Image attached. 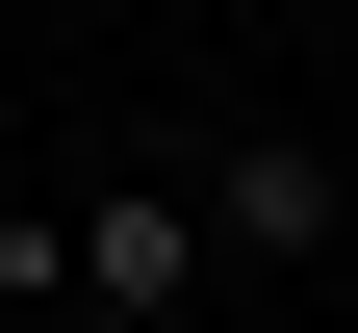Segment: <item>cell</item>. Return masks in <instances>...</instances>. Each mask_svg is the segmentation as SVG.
Instances as JSON below:
<instances>
[{
    "instance_id": "cell-2",
    "label": "cell",
    "mask_w": 358,
    "mask_h": 333,
    "mask_svg": "<svg viewBox=\"0 0 358 333\" xmlns=\"http://www.w3.org/2000/svg\"><path fill=\"white\" fill-rule=\"evenodd\" d=\"M205 257H333V154L307 128H231L205 154Z\"/></svg>"
},
{
    "instance_id": "cell-1",
    "label": "cell",
    "mask_w": 358,
    "mask_h": 333,
    "mask_svg": "<svg viewBox=\"0 0 358 333\" xmlns=\"http://www.w3.org/2000/svg\"><path fill=\"white\" fill-rule=\"evenodd\" d=\"M205 282H231V257H205V179H103V205H77V308H103V333H179Z\"/></svg>"
}]
</instances>
